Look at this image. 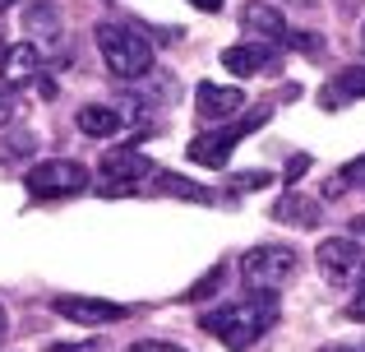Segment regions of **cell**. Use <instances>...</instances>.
<instances>
[{
	"label": "cell",
	"mask_w": 365,
	"mask_h": 352,
	"mask_svg": "<svg viewBox=\"0 0 365 352\" xmlns=\"http://www.w3.org/2000/svg\"><path fill=\"white\" fill-rule=\"evenodd\" d=\"M79 130L93 139H111L125 130V111L120 107H102V102H93V107H79Z\"/></svg>",
	"instance_id": "obj_13"
},
{
	"label": "cell",
	"mask_w": 365,
	"mask_h": 352,
	"mask_svg": "<svg viewBox=\"0 0 365 352\" xmlns=\"http://www.w3.org/2000/svg\"><path fill=\"white\" fill-rule=\"evenodd\" d=\"M241 28L250 37H259V42H282L292 28H287L282 9L277 5H264V0H250V5L241 9Z\"/></svg>",
	"instance_id": "obj_12"
},
{
	"label": "cell",
	"mask_w": 365,
	"mask_h": 352,
	"mask_svg": "<svg viewBox=\"0 0 365 352\" xmlns=\"http://www.w3.org/2000/svg\"><path fill=\"white\" fill-rule=\"evenodd\" d=\"M125 352H185V348H176V343H162V338H139V343H130Z\"/></svg>",
	"instance_id": "obj_18"
},
{
	"label": "cell",
	"mask_w": 365,
	"mask_h": 352,
	"mask_svg": "<svg viewBox=\"0 0 365 352\" xmlns=\"http://www.w3.org/2000/svg\"><path fill=\"white\" fill-rule=\"evenodd\" d=\"M314 260H319V273L333 283V288H347V283H356L361 269H365V246L351 241V236H324L319 251H314Z\"/></svg>",
	"instance_id": "obj_6"
},
{
	"label": "cell",
	"mask_w": 365,
	"mask_h": 352,
	"mask_svg": "<svg viewBox=\"0 0 365 352\" xmlns=\"http://www.w3.org/2000/svg\"><path fill=\"white\" fill-rule=\"evenodd\" d=\"M9 121H14V98L0 93V126H9Z\"/></svg>",
	"instance_id": "obj_23"
},
{
	"label": "cell",
	"mask_w": 365,
	"mask_h": 352,
	"mask_svg": "<svg viewBox=\"0 0 365 352\" xmlns=\"http://www.w3.org/2000/svg\"><path fill=\"white\" fill-rule=\"evenodd\" d=\"M347 316L351 320H365V269H361V278H356V297L347 301Z\"/></svg>",
	"instance_id": "obj_19"
},
{
	"label": "cell",
	"mask_w": 365,
	"mask_h": 352,
	"mask_svg": "<svg viewBox=\"0 0 365 352\" xmlns=\"http://www.w3.org/2000/svg\"><path fill=\"white\" fill-rule=\"evenodd\" d=\"M273 218L287 223V227H314V223H319V204L305 199V195H296V190H287V195L273 204Z\"/></svg>",
	"instance_id": "obj_15"
},
{
	"label": "cell",
	"mask_w": 365,
	"mask_h": 352,
	"mask_svg": "<svg viewBox=\"0 0 365 352\" xmlns=\"http://www.w3.org/2000/svg\"><path fill=\"white\" fill-rule=\"evenodd\" d=\"M255 126H259V116H250V121H236V126H227V121H222V130H204V135H195V139L185 144L190 163H199V167H227L232 149L241 144V139H245Z\"/></svg>",
	"instance_id": "obj_7"
},
{
	"label": "cell",
	"mask_w": 365,
	"mask_h": 352,
	"mask_svg": "<svg viewBox=\"0 0 365 352\" xmlns=\"http://www.w3.org/2000/svg\"><path fill=\"white\" fill-rule=\"evenodd\" d=\"M222 65L232 74H241V79H250V74H264V70H277V46L250 37V42H241V46H227V51H222Z\"/></svg>",
	"instance_id": "obj_10"
},
{
	"label": "cell",
	"mask_w": 365,
	"mask_h": 352,
	"mask_svg": "<svg viewBox=\"0 0 365 352\" xmlns=\"http://www.w3.org/2000/svg\"><path fill=\"white\" fill-rule=\"evenodd\" d=\"M338 176H342V181H361V186H365V158H356V163H347Z\"/></svg>",
	"instance_id": "obj_22"
},
{
	"label": "cell",
	"mask_w": 365,
	"mask_h": 352,
	"mask_svg": "<svg viewBox=\"0 0 365 352\" xmlns=\"http://www.w3.org/2000/svg\"><path fill=\"white\" fill-rule=\"evenodd\" d=\"M51 311H56L61 320H70V325H79V329H102V325H116V320L130 316V306H120V301H107V297H74V292L56 297Z\"/></svg>",
	"instance_id": "obj_8"
},
{
	"label": "cell",
	"mask_w": 365,
	"mask_h": 352,
	"mask_svg": "<svg viewBox=\"0 0 365 352\" xmlns=\"http://www.w3.org/2000/svg\"><path fill=\"white\" fill-rule=\"evenodd\" d=\"M273 325H277V297H273V292H264V288H255V297L227 301V306L204 311V316H199V329H208L217 343H227L232 352L255 348Z\"/></svg>",
	"instance_id": "obj_1"
},
{
	"label": "cell",
	"mask_w": 365,
	"mask_h": 352,
	"mask_svg": "<svg viewBox=\"0 0 365 352\" xmlns=\"http://www.w3.org/2000/svg\"><path fill=\"white\" fill-rule=\"evenodd\" d=\"M305 172H310V158H305V154H296L292 163H287V181H296V176H305Z\"/></svg>",
	"instance_id": "obj_21"
},
{
	"label": "cell",
	"mask_w": 365,
	"mask_h": 352,
	"mask_svg": "<svg viewBox=\"0 0 365 352\" xmlns=\"http://www.w3.org/2000/svg\"><path fill=\"white\" fill-rule=\"evenodd\" d=\"M98 51L116 79H139V74L153 70V42L125 24H111V19L98 24Z\"/></svg>",
	"instance_id": "obj_2"
},
{
	"label": "cell",
	"mask_w": 365,
	"mask_h": 352,
	"mask_svg": "<svg viewBox=\"0 0 365 352\" xmlns=\"http://www.w3.org/2000/svg\"><path fill=\"white\" fill-rule=\"evenodd\" d=\"M24 186L33 199H70L88 190V167L74 163V158H46V163L28 167Z\"/></svg>",
	"instance_id": "obj_4"
},
{
	"label": "cell",
	"mask_w": 365,
	"mask_h": 352,
	"mask_svg": "<svg viewBox=\"0 0 365 352\" xmlns=\"http://www.w3.org/2000/svg\"><path fill=\"white\" fill-rule=\"evenodd\" d=\"M98 172H102V186H98L102 195H148L158 167H153L139 149L120 144V149H107V154H102Z\"/></svg>",
	"instance_id": "obj_3"
},
{
	"label": "cell",
	"mask_w": 365,
	"mask_h": 352,
	"mask_svg": "<svg viewBox=\"0 0 365 352\" xmlns=\"http://www.w3.org/2000/svg\"><path fill=\"white\" fill-rule=\"evenodd\" d=\"M268 181H273L268 172H241L236 176V190H259V186H268Z\"/></svg>",
	"instance_id": "obj_20"
},
{
	"label": "cell",
	"mask_w": 365,
	"mask_h": 352,
	"mask_svg": "<svg viewBox=\"0 0 365 352\" xmlns=\"http://www.w3.org/2000/svg\"><path fill=\"white\" fill-rule=\"evenodd\" d=\"M324 352H365V343H329Z\"/></svg>",
	"instance_id": "obj_26"
},
{
	"label": "cell",
	"mask_w": 365,
	"mask_h": 352,
	"mask_svg": "<svg viewBox=\"0 0 365 352\" xmlns=\"http://www.w3.org/2000/svg\"><path fill=\"white\" fill-rule=\"evenodd\" d=\"M347 236H351V241H361V246H365V213H361V218H351Z\"/></svg>",
	"instance_id": "obj_24"
},
{
	"label": "cell",
	"mask_w": 365,
	"mask_h": 352,
	"mask_svg": "<svg viewBox=\"0 0 365 352\" xmlns=\"http://www.w3.org/2000/svg\"><path fill=\"white\" fill-rule=\"evenodd\" d=\"M241 107H245V93L241 89H232V84H213V79H204L195 89V111H199V121H236L241 116Z\"/></svg>",
	"instance_id": "obj_9"
},
{
	"label": "cell",
	"mask_w": 365,
	"mask_h": 352,
	"mask_svg": "<svg viewBox=\"0 0 365 352\" xmlns=\"http://www.w3.org/2000/svg\"><path fill=\"white\" fill-rule=\"evenodd\" d=\"M361 37H365V24H361Z\"/></svg>",
	"instance_id": "obj_30"
},
{
	"label": "cell",
	"mask_w": 365,
	"mask_h": 352,
	"mask_svg": "<svg viewBox=\"0 0 365 352\" xmlns=\"http://www.w3.org/2000/svg\"><path fill=\"white\" fill-rule=\"evenodd\" d=\"M292 273H296V251H292V246H255V251L241 260L245 288L273 292V288H282Z\"/></svg>",
	"instance_id": "obj_5"
},
{
	"label": "cell",
	"mask_w": 365,
	"mask_h": 352,
	"mask_svg": "<svg viewBox=\"0 0 365 352\" xmlns=\"http://www.w3.org/2000/svg\"><path fill=\"white\" fill-rule=\"evenodd\" d=\"M5 334H9V311L0 306V343H5Z\"/></svg>",
	"instance_id": "obj_28"
},
{
	"label": "cell",
	"mask_w": 365,
	"mask_h": 352,
	"mask_svg": "<svg viewBox=\"0 0 365 352\" xmlns=\"http://www.w3.org/2000/svg\"><path fill=\"white\" fill-rule=\"evenodd\" d=\"M51 352H98V343H79V348H74V343H56Z\"/></svg>",
	"instance_id": "obj_25"
},
{
	"label": "cell",
	"mask_w": 365,
	"mask_h": 352,
	"mask_svg": "<svg viewBox=\"0 0 365 352\" xmlns=\"http://www.w3.org/2000/svg\"><path fill=\"white\" fill-rule=\"evenodd\" d=\"M9 5H19V0H0V9H9Z\"/></svg>",
	"instance_id": "obj_29"
},
{
	"label": "cell",
	"mask_w": 365,
	"mask_h": 352,
	"mask_svg": "<svg viewBox=\"0 0 365 352\" xmlns=\"http://www.w3.org/2000/svg\"><path fill=\"white\" fill-rule=\"evenodd\" d=\"M222 278H227V269H222V264H217V269H208L204 278H199L195 288H190V301H204V297H213V288H217Z\"/></svg>",
	"instance_id": "obj_16"
},
{
	"label": "cell",
	"mask_w": 365,
	"mask_h": 352,
	"mask_svg": "<svg viewBox=\"0 0 365 352\" xmlns=\"http://www.w3.org/2000/svg\"><path fill=\"white\" fill-rule=\"evenodd\" d=\"M37 70H42V61H37L33 42H14V46L0 51V84H5V89H24V84H33Z\"/></svg>",
	"instance_id": "obj_11"
},
{
	"label": "cell",
	"mask_w": 365,
	"mask_h": 352,
	"mask_svg": "<svg viewBox=\"0 0 365 352\" xmlns=\"http://www.w3.org/2000/svg\"><path fill=\"white\" fill-rule=\"evenodd\" d=\"M28 28H46V37H56V14L46 5H33L28 9Z\"/></svg>",
	"instance_id": "obj_17"
},
{
	"label": "cell",
	"mask_w": 365,
	"mask_h": 352,
	"mask_svg": "<svg viewBox=\"0 0 365 352\" xmlns=\"http://www.w3.org/2000/svg\"><path fill=\"white\" fill-rule=\"evenodd\" d=\"M195 9H204V14H213V9H222V0H190Z\"/></svg>",
	"instance_id": "obj_27"
},
{
	"label": "cell",
	"mask_w": 365,
	"mask_h": 352,
	"mask_svg": "<svg viewBox=\"0 0 365 352\" xmlns=\"http://www.w3.org/2000/svg\"><path fill=\"white\" fill-rule=\"evenodd\" d=\"M356 98H365V65L342 70L338 79H329V84H324V93H319L324 107H347V102H356Z\"/></svg>",
	"instance_id": "obj_14"
}]
</instances>
